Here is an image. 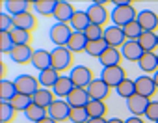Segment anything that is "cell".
<instances>
[{"label":"cell","instance_id":"1","mask_svg":"<svg viewBox=\"0 0 158 123\" xmlns=\"http://www.w3.org/2000/svg\"><path fill=\"white\" fill-rule=\"evenodd\" d=\"M136 17H138V10L130 2H115L110 19H112V24H115L119 28H125L128 23L136 21Z\"/></svg>","mask_w":158,"mask_h":123},{"label":"cell","instance_id":"2","mask_svg":"<svg viewBox=\"0 0 158 123\" xmlns=\"http://www.w3.org/2000/svg\"><path fill=\"white\" fill-rule=\"evenodd\" d=\"M52 54V67L61 75L63 71L73 69V52L67 47H54L50 50Z\"/></svg>","mask_w":158,"mask_h":123},{"label":"cell","instance_id":"3","mask_svg":"<svg viewBox=\"0 0 158 123\" xmlns=\"http://www.w3.org/2000/svg\"><path fill=\"white\" fill-rule=\"evenodd\" d=\"M15 86H17V91L23 93V95H34L41 90V84H39V78L34 77V75H28V73H23V75H17L15 77Z\"/></svg>","mask_w":158,"mask_h":123},{"label":"cell","instance_id":"4","mask_svg":"<svg viewBox=\"0 0 158 123\" xmlns=\"http://www.w3.org/2000/svg\"><path fill=\"white\" fill-rule=\"evenodd\" d=\"M86 11H88L89 23L97 24V26H102V28H106V23L112 17L110 11L106 10V2H93V4H89V8Z\"/></svg>","mask_w":158,"mask_h":123},{"label":"cell","instance_id":"5","mask_svg":"<svg viewBox=\"0 0 158 123\" xmlns=\"http://www.w3.org/2000/svg\"><path fill=\"white\" fill-rule=\"evenodd\" d=\"M69 77H71V80H73V84H74L76 88H86V90H88V86L95 80L93 71H91L88 66H74V67L69 71Z\"/></svg>","mask_w":158,"mask_h":123},{"label":"cell","instance_id":"6","mask_svg":"<svg viewBox=\"0 0 158 123\" xmlns=\"http://www.w3.org/2000/svg\"><path fill=\"white\" fill-rule=\"evenodd\" d=\"M71 36H73V28L63 23H54L48 30V37L56 47H67V41Z\"/></svg>","mask_w":158,"mask_h":123},{"label":"cell","instance_id":"7","mask_svg":"<svg viewBox=\"0 0 158 123\" xmlns=\"http://www.w3.org/2000/svg\"><path fill=\"white\" fill-rule=\"evenodd\" d=\"M102 37H104V41L108 43V47H114V49H121V47L128 41L127 36H125V30L119 28V26H115V24L106 26Z\"/></svg>","mask_w":158,"mask_h":123},{"label":"cell","instance_id":"8","mask_svg":"<svg viewBox=\"0 0 158 123\" xmlns=\"http://www.w3.org/2000/svg\"><path fill=\"white\" fill-rule=\"evenodd\" d=\"M101 78L110 86V88H117L125 78H127V73H125V69L121 67V66H115V67H104L102 71H101Z\"/></svg>","mask_w":158,"mask_h":123},{"label":"cell","instance_id":"9","mask_svg":"<svg viewBox=\"0 0 158 123\" xmlns=\"http://www.w3.org/2000/svg\"><path fill=\"white\" fill-rule=\"evenodd\" d=\"M34 49L30 45H15L13 50L10 52V58L13 64L17 66H26V64H32V58H34Z\"/></svg>","mask_w":158,"mask_h":123},{"label":"cell","instance_id":"10","mask_svg":"<svg viewBox=\"0 0 158 123\" xmlns=\"http://www.w3.org/2000/svg\"><path fill=\"white\" fill-rule=\"evenodd\" d=\"M71 116V106L65 99H56L52 103V106L48 108V117H52L56 123H61V121H67Z\"/></svg>","mask_w":158,"mask_h":123},{"label":"cell","instance_id":"11","mask_svg":"<svg viewBox=\"0 0 158 123\" xmlns=\"http://www.w3.org/2000/svg\"><path fill=\"white\" fill-rule=\"evenodd\" d=\"M156 90H158V88H156L152 77H149V75H139V77L136 78V93H138V95L151 99V97H154Z\"/></svg>","mask_w":158,"mask_h":123},{"label":"cell","instance_id":"12","mask_svg":"<svg viewBox=\"0 0 158 123\" xmlns=\"http://www.w3.org/2000/svg\"><path fill=\"white\" fill-rule=\"evenodd\" d=\"M74 6L71 2H67V0H58L56 2V10H54V19L56 23H63V24H69L73 15H74Z\"/></svg>","mask_w":158,"mask_h":123},{"label":"cell","instance_id":"13","mask_svg":"<svg viewBox=\"0 0 158 123\" xmlns=\"http://www.w3.org/2000/svg\"><path fill=\"white\" fill-rule=\"evenodd\" d=\"M136 21L141 24L143 32H156V28H158V13L152 11V10H141V11H138Z\"/></svg>","mask_w":158,"mask_h":123},{"label":"cell","instance_id":"14","mask_svg":"<svg viewBox=\"0 0 158 123\" xmlns=\"http://www.w3.org/2000/svg\"><path fill=\"white\" fill-rule=\"evenodd\" d=\"M149 103H151V99L141 97V95H138V93H136V95H132L130 99H127V108H128V112H130L132 116L141 117V116H145Z\"/></svg>","mask_w":158,"mask_h":123},{"label":"cell","instance_id":"15","mask_svg":"<svg viewBox=\"0 0 158 123\" xmlns=\"http://www.w3.org/2000/svg\"><path fill=\"white\" fill-rule=\"evenodd\" d=\"M65 101L69 103L71 108H86L88 103L91 101V97H89V93H88L86 88H74Z\"/></svg>","mask_w":158,"mask_h":123},{"label":"cell","instance_id":"16","mask_svg":"<svg viewBox=\"0 0 158 123\" xmlns=\"http://www.w3.org/2000/svg\"><path fill=\"white\" fill-rule=\"evenodd\" d=\"M32 67L37 69L39 73L45 71V69H48V67H52V54H50V50H47V49H35L34 58H32Z\"/></svg>","mask_w":158,"mask_h":123},{"label":"cell","instance_id":"17","mask_svg":"<svg viewBox=\"0 0 158 123\" xmlns=\"http://www.w3.org/2000/svg\"><path fill=\"white\" fill-rule=\"evenodd\" d=\"M121 60H123V54H121V49H114V47H108L101 58H99V64L104 67H115V66H121Z\"/></svg>","mask_w":158,"mask_h":123},{"label":"cell","instance_id":"18","mask_svg":"<svg viewBox=\"0 0 158 123\" xmlns=\"http://www.w3.org/2000/svg\"><path fill=\"white\" fill-rule=\"evenodd\" d=\"M110 86L99 77V78H95L89 86H88V93H89V97L91 99H95V101H104L108 95H110Z\"/></svg>","mask_w":158,"mask_h":123},{"label":"cell","instance_id":"19","mask_svg":"<svg viewBox=\"0 0 158 123\" xmlns=\"http://www.w3.org/2000/svg\"><path fill=\"white\" fill-rule=\"evenodd\" d=\"M138 67L143 71V75H154L158 71V54L156 52H143L141 60L138 62Z\"/></svg>","mask_w":158,"mask_h":123},{"label":"cell","instance_id":"20","mask_svg":"<svg viewBox=\"0 0 158 123\" xmlns=\"http://www.w3.org/2000/svg\"><path fill=\"white\" fill-rule=\"evenodd\" d=\"M74 88H76V86L73 84V80H71L69 75H60V78H58V82L54 84L52 91H54L56 97H60V99H67L69 93H71Z\"/></svg>","mask_w":158,"mask_h":123},{"label":"cell","instance_id":"21","mask_svg":"<svg viewBox=\"0 0 158 123\" xmlns=\"http://www.w3.org/2000/svg\"><path fill=\"white\" fill-rule=\"evenodd\" d=\"M121 54H123V58L127 62H136L138 64V62L141 60V56H143V49L139 47L138 41H127L121 47Z\"/></svg>","mask_w":158,"mask_h":123},{"label":"cell","instance_id":"22","mask_svg":"<svg viewBox=\"0 0 158 123\" xmlns=\"http://www.w3.org/2000/svg\"><path fill=\"white\" fill-rule=\"evenodd\" d=\"M56 99H58V97L54 95V91H52V90H47V88H41L37 93L32 95L34 104H37V106H41V108H45V110H48Z\"/></svg>","mask_w":158,"mask_h":123},{"label":"cell","instance_id":"23","mask_svg":"<svg viewBox=\"0 0 158 123\" xmlns=\"http://www.w3.org/2000/svg\"><path fill=\"white\" fill-rule=\"evenodd\" d=\"M89 24L91 23H89V17H88L86 10H76L74 15H73V19H71V23H69V26L73 28V32H84Z\"/></svg>","mask_w":158,"mask_h":123},{"label":"cell","instance_id":"24","mask_svg":"<svg viewBox=\"0 0 158 123\" xmlns=\"http://www.w3.org/2000/svg\"><path fill=\"white\" fill-rule=\"evenodd\" d=\"M4 8L8 10V13L11 17H17V15H23V13L30 11L32 2H26V0H6Z\"/></svg>","mask_w":158,"mask_h":123},{"label":"cell","instance_id":"25","mask_svg":"<svg viewBox=\"0 0 158 123\" xmlns=\"http://www.w3.org/2000/svg\"><path fill=\"white\" fill-rule=\"evenodd\" d=\"M88 47V37L84 36V32H73V36L67 41V49L74 54V52H86Z\"/></svg>","mask_w":158,"mask_h":123},{"label":"cell","instance_id":"26","mask_svg":"<svg viewBox=\"0 0 158 123\" xmlns=\"http://www.w3.org/2000/svg\"><path fill=\"white\" fill-rule=\"evenodd\" d=\"M13 19H15V26H17V28L26 30V32H30V34L37 28V19L34 17L32 11H26V13L17 15V17H13Z\"/></svg>","mask_w":158,"mask_h":123},{"label":"cell","instance_id":"27","mask_svg":"<svg viewBox=\"0 0 158 123\" xmlns=\"http://www.w3.org/2000/svg\"><path fill=\"white\" fill-rule=\"evenodd\" d=\"M138 43L143 49V52H154L158 49V34L156 32H143L141 37L138 39Z\"/></svg>","mask_w":158,"mask_h":123},{"label":"cell","instance_id":"28","mask_svg":"<svg viewBox=\"0 0 158 123\" xmlns=\"http://www.w3.org/2000/svg\"><path fill=\"white\" fill-rule=\"evenodd\" d=\"M37 78H39V84H41V88L52 90V88H54V84H56V82H58V78H60V73H58L54 67H48V69L41 71Z\"/></svg>","mask_w":158,"mask_h":123},{"label":"cell","instance_id":"29","mask_svg":"<svg viewBox=\"0 0 158 123\" xmlns=\"http://www.w3.org/2000/svg\"><path fill=\"white\" fill-rule=\"evenodd\" d=\"M17 86L13 80H8V78H2L0 80V101L4 103H10L15 95H17Z\"/></svg>","mask_w":158,"mask_h":123},{"label":"cell","instance_id":"30","mask_svg":"<svg viewBox=\"0 0 158 123\" xmlns=\"http://www.w3.org/2000/svg\"><path fill=\"white\" fill-rule=\"evenodd\" d=\"M56 2H58V0H35V2H32V8H34L39 15L48 17V15H54Z\"/></svg>","mask_w":158,"mask_h":123},{"label":"cell","instance_id":"31","mask_svg":"<svg viewBox=\"0 0 158 123\" xmlns=\"http://www.w3.org/2000/svg\"><path fill=\"white\" fill-rule=\"evenodd\" d=\"M108 49V43L104 41V37L101 39H95V41H88V47H86V54L91 56V58H101V54Z\"/></svg>","mask_w":158,"mask_h":123},{"label":"cell","instance_id":"32","mask_svg":"<svg viewBox=\"0 0 158 123\" xmlns=\"http://www.w3.org/2000/svg\"><path fill=\"white\" fill-rule=\"evenodd\" d=\"M115 93L119 95V97H123L125 101L127 99H130L132 95H136V80H132V78H125L117 88H115Z\"/></svg>","mask_w":158,"mask_h":123},{"label":"cell","instance_id":"33","mask_svg":"<svg viewBox=\"0 0 158 123\" xmlns=\"http://www.w3.org/2000/svg\"><path fill=\"white\" fill-rule=\"evenodd\" d=\"M86 110H88L89 117H106L108 106H106V103H104V101H95V99H91V101L88 103Z\"/></svg>","mask_w":158,"mask_h":123},{"label":"cell","instance_id":"34","mask_svg":"<svg viewBox=\"0 0 158 123\" xmlns=\"http://www.w3.org/2000/svg\"><path fill=\"white\" fill-rule=\"evenodd\" d=\"M48 116V110H45V108H41V106H37V104H30L28 108H26V112H24V117L28 119V121H32V123H37V121H41V119H45Z\"/></svg>","mask_w":158,"mask_h":123},{"label":"cell","instance_id":"35","mask_svg":"<svg viewBox=\"0 0 158 123\" xmlns=\"http://www.w3.org/2000/svg\"><path fill=\"white\" fill-rule=\"evenodd\" d=\"M123 30H125V36H127L128 41H138V39L141 37V34H143V28H141V24H139L138 21L128 23Z\"/></svg>","mask_w":158,"mask_h":123},{"label":"cell","instance_id":"36","mask_svg":"<svg viewBox=\"0 0 158 123\" xmlns=\"http://www.w3.org/2000/svg\"><path fill=\"white\" fill-rule=\"evenodd\" d=\"M10 103H11V106H13L17 112H26V108H28V106H30L34 101H32V97H30V95L17 93V95H15V97H13Z\"/></svg>","mask_w":158,"mask_h":123},{"label":"cell","instance_id":"37","mask_svg":"<svg viewBox=\"0 0 158 123\" xmlns=\"http://www.w3.org/2000/svg\"><path fill=\"white\" fill-rule=\"evenodd\" d=\"M15 114H17V110L11 106V103L0 101V121H2V123H11Z\"/></svg>","mask_w":158,"mask_h":123},{"label":"cell","instance_id":"38","mask_svg":"<svg viewBox=\"0 0 158 123\" xmlns=\"http://www.w3.org/2000/svg\"><path fill=\"white\" fill-rule=\"evenodd\" d=\"M10 34H11L15 45H30V41H32V34L26 32V30H21V28H17V26H15Z\"/></svg>","mask_w":158,"mask_h":123},{"label":"cell","instance_id":"39","mask_svg":"<svg viewBox=\"0 0 158 123\" xmlns=\"http://www.w3.org/2000/svg\"><path fill=\"white\" fill-rule=\"evenodd\" d=\"M13 47H15V43H13L11 34L10 32H0V52L10 56V52L13 50Z\"/></svg>","mask_w":158,"mask_h":123},{"label":"cell","instance_id":"40","mask_svg":"<svg viewBox=\"0 0 158 123\" xmlns=\"http://www.w3.org/2000/svg\"><path fill=\"white\" fill-rule=\"evenodd\" d=\"M88 119L89 114L86 108H71V116H69L71 123H88Z\"/></svg>","mask_w":158,"mask_h":123},{"label":"cell","instance_id":"41","mask_svg":"<svg viewBox=\"0 0 158 123\" xmlns=\"http://www.w3.org/2000/svg\"><path fill=\"white\" fill-rule=\"evenodd\" d=\"M13 28H15V19L8 11H2L0 13V32H11Z\"/></svg>","mask_w":158,"mask_h":123},{"label":"cell","instance_id":"42","mask_svg":"<svg viewBox=\"0 0 158 123\" xmlns=\"http://www.w3.org/2000/svg\"><path fill=\"white\" fill-rule=\"evenodd\" d=\"M84 36L88 37V41L101 39V37L104 36V28H102V26H97V24H89V26L84 30Z\"/></svg>","mask_w":158,"mask_h":123},{"label":"cell","instance_id":"43","mask_svg":"<svg viewBox=\"0 0 158 123\" xmlns=\"http://www.w3.org/2000/svg\"><path fill=\"white\" fill-rule=\"evenodd\" d=\"M145 119H149V121H152V123L158 121V101L151 99V103H149V106H147V112H145Z\"/></svg>","mask_w":158,"mask_h":123},{"label":"cell","instance_id":"44","mask_svg":"<svg viewBox=\"0 0 158 123\" xmlns=\"http://www.w3.org/2000/svg\"><path fill=\"white\" fill-rule=\"evenodd\" d=\"M125 123H145L143 117H136V116H130L128 119H125Z\"/></svg>","mask_w":158,"mask_h":123},{"label":"cell","instance_id":"45","mask_svg":"<svg viewBox=\"0 0 158 123\" xmlns=\"http://www.w3.org/2000/svg\"><path fill=\"white\" fill-rule=\"evenodd\" d=\"M88 123H108V119L106 117H89Z\"/></svg>","mask_w":158,"mask_h":123},{"label":"cell","instance_id":"46","mask_svg":"<svg viewBox=\"0 0 158 123\" xmlns=\"http://www.w3.org/2000/svg\"><path fill=\"white\" fill-rule=\"evenodd\" d=\"M108 123H125V119H121V117H110Z\"/></svg>","mask_w":158,"mask_h":123},{"label":"cell","instance_id":"47","mask_svg":"<svg viewBox=\"0 0 158 123\" xmlns=\"http://www.w3.org/2000/svg\"><path fill=\"white\" fill-rule=\"evenodd\" d=\"M37 123H56V121H54L52 117H48V116H47L45 119H41V121H37Z\"/></svg>","mask_w":158,"mask_h":123},{"label":"cell","instance_id":"48","mask_svg":"<svg viewBox=\"0 0 158 123\" xmlns=\"http://www.w3.org/2000/svg\"><path fill=\"white\" fill-rule=\"evenodd\" d=\"M152 78H154V84H156V88H158V71L152 75Z\"/></svg>","mask_w":158,"mask_h":123},{"label":"cell","instance_id":"49","mask_svg":"<svg viewBox=\"0 0 158 123\" xmlns=\"http://www.w3.org/2000/svg\"><path fill=\"white\" fill-rule=\"evenodd\" d=\"M156 123H158V121H156Z\"/></svg>","mask_w":158,"mask_h":123}]
</instances>
